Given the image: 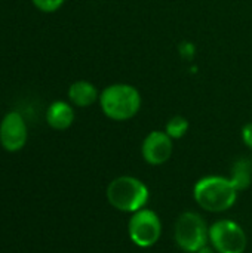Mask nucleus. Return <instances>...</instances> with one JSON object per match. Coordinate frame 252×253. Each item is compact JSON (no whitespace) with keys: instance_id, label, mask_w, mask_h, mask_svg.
Here are the masks:
<instances>
[{"instance_id":"f257e3e1","label":"nucleus","mask_w":252,"mask_h":253,"mask_svg":"<svg viewBox=\"0 0 252 253\" xmlns=\"http://www.w3.org/2000/svg\"><path fill=\"white\" fill-rule=\"evenodd\" d=\"M238 188L229 176L208 175L196 181L193 199L196 205L209 213H223L230 211L238 202Z\"/></svg>"},{"instance_id":"f03ea898","label":"nucleus","mask_w":252,"mask_h":253,"mask_svg":"<svg viewBox=\"0 0 252 253\" xmlns=\"http://www.w3.org/2000/svg\"><path fill=\"white\" fill-rule=\"evenodd\" d=\"M100 107L104 116L113 122H128L141 110L140 90L128 83H113L100 93Z\"/></svg>"},{"instance_id":"7ed1b4c3","label":"nucleus","mask_w":252,"mask_h":253,"mask_svg":"<svg viewBox=\"0 0 252 253\" xmlns=\"http://www.w3.org/2000/svg\"><path fill=\"white\" fill-rule=\"evenodd\" d=\"M105 196L110 206L116 211L123 213H134L143 208H147L150 200V190L140 178L120 175L108 184Z\"/></svg>"},{"instance_id":"20e7f679","label":"nucleus","mask_w":252,"mask_h":253,"mask_svg":"<svg viewBox=\"0 0 252 253\" xmlns=\"http://www.w3.org/2000/svg\"><path fill=\"white\" fill-rule=\"evenodd\" d=\"M174 242L186 253H196L209 245V225L198 212H183L174 225Z\"/></svg>"},{"instance_id":"39448f33","label":"nucleus","mask_w":252,"mask_h":253,"mask_svg":"<svg viewBox=\"0 0 252 253\" xmlns=\"http://www.w3.org/2000/svg\"><path fill=\"white\" fill-rule=\"evenodd\" d=\"M162 221L160 216L149 209L143 208L134 213H131V218L128 221V236L129 240L141 249H150L153 248L162 237Z\"/></svg>"},{"instance_id":"423d86ee","label":"nucleus","mask_w":252,"mask_h":253,"mask_svg":"<svg viewBox=\"0 0 252 253\" xmlns=\"http://www.w3.org/2000/svg\"><path fill=\"white\" fill-rule=\"evenodd\" d=\"M209 245L218 253H245L248 237L236 221L218 219L209 225Z\"/></svg>"},{"instance_id":"0eeeda50","label":"nucleus","mask_w":252,"mask_h":253,"mask_svg":"<svg viewBox=\"0 0 252 253\" xmlns=\"http://www.w3.org/2000/svg\"><path fill=\"white\" fill-rule=\"evenodd\" d=\"M174 151V139L165 130H151L143 141L141 156L151 166L165 165Z\"/></svg>"},{"instance_id":"6e6552de","label":"nucleus","mask_w":252,"mask_h":253,"mask_svg":"<svg viewBox=\"0 0 252 253\" xmlns=\"http://www.w3.org/2000/svg\"><path fill=\"white\" fill-rule=\"evenodd\" d=\"M27 136H28V132H27V125L24 122V117L16 111L7 113L0 123L1 147L10 153L19 151L25 145Z\"/></svg>"},{"instance_id":"1a4fd4ad","label":"nucleus","mask_w":252,"mask_h":253,"mask_svg":"<svg viewBox=\"0 0 252 253\" xmlns=\"http://www.w3.org/2000/svg\"><path fill=\"white\" fill-rule=\"evenodd\" d=\"M100 93L97 86L88 80H77L68 87V99L71 104L80 108H86L100 101Z\"/></svg>"},{"instance_id":"9d476101","label":"nucleus","mask_w":252,"mask_h":253,"mask_svg":"<svg viewBox=\"0 0 252 253\" xmlns=\"http://www.w3.org/2000/svg\"><path fill=\"white\" fill-rule=\"evenodd\" d=\"M46 122L55 130H65L74 122V110L65 101H55L46 111Z\"/></svg>"},{"instance_id":"9b49d317","label":"nucleus","mask_w":252,"mask_h":253,"mask_svg":"<svg viewBox=\"0 0 252 253\" xmlns=\"http://www.w3.org/2000/svg\"><path fill=\"white\" fill-rule=\"evenodd\" d=\"M238 191L247 190L252 182V163L248 159L238 160L232 168V175L229 176Z\"/></svg>"},{"instance_id":"f8f14e48","label":"nucleus","mask_w":252,"mask_h":253,"mask_svg":"<svg viewBox=\"0 0 252 253\" xmlns=\"http://www.w3.org/2000/svg\"><path fill=\"white\" fill-rule=\"evenodd\" d=\"M189 129H190V122L183 116H174L165 125V132L172 139H181L183 136H186Z\"/></svg>"},{"instance_id":"ddd939ff","label":"nucleus","mask_w":252,"mask_h":253,"mask_svg":"<svg viewBox=\"0 0 252 253\" xmlns=\"http://www.w3.org/2000/svg\"><path fill=\"white\" fill-rule=\"evenodd\" d=\"M31 1H33V4H34L39 10L46 12V13H50V12L58 10V9L64 4L65 0H31Z\"/></svg>"},{"instance_id":"4468645a","label":"nucleus","mask_w":252,"mask_h":253,"mask_svg":"<svg viewBox=\"0 0 252 253\" xmlns=\"http://www.w3.org/2000/svg\"><path fill=\"white\" fill-rule=\"evenodd\" d=\"M242 141H244V144L250 150H252V122L251 123H247L242 127Z\"/></svg>"},{"instance_id":"2eb2a0df","label":"nucleus","mask_w":252,"mask_h":253,"mask_svg":"<svg viewBox=\"0 0 252 253\" xmlns=\"http://www.w3.org/2000/svg\"><path fill=\"white\" fill-rule=\"evenodd\" d=\"M196 253H218V252H217L211 245H206V246H203L202 249H199Z\"/></svg>"}]
</instances>
